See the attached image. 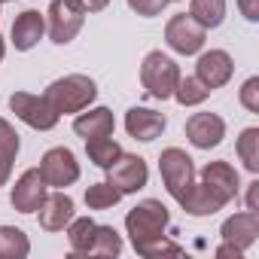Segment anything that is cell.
Returning <instances> with one entry per match:
<instances>
[{
  "label": "cell",
  "mask_w": 259,
  "mask_h": 259,
  "mask_svg": "<svg viewBox=\"0 0 259 259\" xmlns=\"http://www.w3.org/2000/svg\"><path fill=\"white\" fill-rule=\"evenodd\" d=\"M235 195H238V171L229 162H210L201 171V177L186 189L180 204L192 217H207L217 213L223 204H229Z\"/></svg>",
  "instance_id": "6da1fadb"
},
{
  "label": "cell",
  "mask_w": 259,
  "mask_h": 259,
  "mask_svg": "<svg viewBox=\"0 0 259 259\" xmlns=\"http://www.w3.org/2000/svg\"><path fill=\"white\" fill-rule=\"evenodd\" d=\"M125 229L132 235V244L141 256H162V253H180V244L165 241L168 229V207L156 198H147L135 204L125 217Z\"/></svg>",
  "instance_id": "7a4b0ae2"
},
{
  "label": "cell",
  "mask_w": 259,
  "mask_h": 259,
  "mask_svg": "<svg viewBox=\"0 0 259 259\" xmlns=\"http://www.w3.org/2000/svg\"><path fill=\"white\" fill-rule=\"evenodd\" d=\"M95 95H98V85H95V79L85 76V73H67V76L55 79V82L43 92V98L52 104V110H55L58 116H61V113H79V110H85V107L95 101Z\"/></svg>",
  "instance_id": "3957f363"
},
{
  "label": "cell",
  "mask_w": 259,
  "mask_h": 259,
  "mask_svg": "<svg viewBox=\"0 0 259 259\" xmlns=\"http://www.w3.org/2000/svg\"><path fill=\"white\" fill-rule=\"evenodd\" d=\"M177 82H180V70H177V64L168 55L150 52L144 58V64H141V85H144L147 98L168 101V98H174Z\"/></svg>",
  "instance_id": "277c9868"
},
{
  "label": "cell",
  "mask_w": 259,
  "mask_h": 259,
  "mask_svg": "<svg viewBox=\"0 0 259 259\" xmlns=\"http://www.w3.org/2000/svg\"><path fill=\"white\" fill-rule=\"evenodd\" d=\"M259 235V213L256 210H244L235 213L223 223V247L217 250V256H241Z\"/></svg>",
  "instance_id": "5b68a950"
},
{
  "label": "cell",
  "mask_w": 259,
  "mask_h": 259,
  "mask_svg": "<svg viewBox=\"0 0 259 259\" xmlns=\"http://www.w3.org/2000/svg\"><path fill=\"white\" fill-rule=\"evenodd\" d=\"M159 168H162V180L168 186V192L180 201L186 195V189L195 183V168H192V159L180 150V147H168L162 156H159Z\"/></svg>",
  "instance_id": "8992f818"
},
{
  "label": "cell",
  "mask_w": 259,
  "mask_h": 259,
  "mask_svg": "<svg viewBox=\"0 0 259 259\" xmlns=\"http://www.w3.org/2000/svg\"><path fill=\"white\" fill-rule=\"evenodd\" d=\"M10 107H13V113H16L25 125L37 128V132H49V128L58 125V113L52 110V104H49L43 95L13 92V95H10Z\"/></svg>",
  "instance_id": "52a82bcc"
},
{
  "label": "cell",
  "mask_w": 259,
  "mask_h": 259,
  "mask_svg": "<svg viewBox=\"0 0 259 259\" xmlns=\"http://www.w3.org/2000/svg\"><path fill=\"white\" fill-rule=\"evenodd\" d=\"M82 19H85V10L76 0H52V7H49V37H52V43H58V46L70 43L79 34Z\"/></svg>",
  "instance_id": "ba28073f"
},
{
  "label": "cell",
  "mask_w": 259,
  "mask_h": 259,
  "mask_svg": "<svg viewBox=\"0 0 259 259\" xmlns=\"http://www.w3.org/2000/svg\"><path fill=\"white\" fill-rule=\"evenodd\" d=\"M204 34H207V28H201V25H198L192 16H186V13L174 16V19L168 22V28H165L168 46H171L174 52H180V55H195V52L204 46Z\"/></svg>",
  "instance_id": "9c48e42d"
},
{
  "label": "cell",
  "mask_w": 259,
  "mask_h": 259,
  "mask_svg": "<svg viewBox=\"0 0 259 259\" xmlns=\"http://www.w3.org/2000/svg\"><path fill=\"white\" fill-rule=\"evenodd\" d=\"M107 183H113L122 195L125 192H138V189H144L147 186V180H150V171H147V162L141 159V156H125V153H119V159L107 168Z\"/></svg>",
  "instance_id": "30bf717a"
},
{
  "label": "cell",
  "mask_w": 259,
  "mask_h": 259,
  "mask_svg": "<svg viewBox=\"0 0 259 259\" xmlns=\"http://www.w3.org/2000/svg\"><path fill=\"white\" fill-rule=\"evenodd\" d=\"M40 174H43L46 186H55V189L70 186V183L79 180L76 156H73L67 147H55V150H49V153L43 156V162H40Z\"/></svg>",
  "instance_id": "8fae6325"
},
{
  "label": "cell",
  "mask_w": 259,
  "mask_h": 259,
  "mask_svg": "<svg viewBox=\"0 0 259 259\" xmlns=\"http://www.w3.org/2000/svg\"><path fill=\"white\" fill-rule=\"evenodd\" d=\"M226 135V122L217 116V113H192L186 119V138L192 147L198 150H210L223 141Z\"/></svg>",
  "instance_id": "7c38bea8"
},
{
  "label": "cell",
  "mask_w": 259,
  "mask_h": 259,
  "mask_svg": "<svg viewBox=\"0 0 259 259\" xmlns=\"http://www.w3.org/2000/svg\"><path fill=\"white\" fill-rule=\"evenodd\" d=\"M46 198V180L40 174V168H31L19 177V183L13 186V207L22 213H34Z\"/></svg>",
  "instance_id": "4fadbf2b"
},
{
  "label": "cell",
  "mask_w": 259,
  "mask_h": 259,
  "mask_svg": "<svg viewBox=\"0 0 259 259\" xmlns=\"http://www.w3.org/2000/svg\"><path fill=\"white\" fill-rule=\"evenodd\" d=\"M232 70H235V64H232L229 52H223V49H210V52H204V55L198 58L195 76L213 92V89H220V85H226V82L232 79Z\"/></svg>",
  "instance_id": "5bb4252c"
},
{
  "label": "cell",
  "mask_w": 259,
  "mask_h": 259,
  "mask_svg": "<svg viewBox=\"0 0 259 259\" xmlns=\"http://www.w3.org/2000/svg\"><path fill=\"white\" fill-rule=\"evenodd\" d=\"M165 125H168V119L147 107H132L125 113V128L135 141H156L165 132Z\"/></svg>",
  "instance_id": "9a60e30c"
},
{
  "label": "cell",
  "mask_w": 259,
  "mask_h": 259,
  "mask_svg": "<svg viewBox=\"0 0 259 259\" xmlns=\"http://www.w3.org/2000/svg\"><path fill=\"white\" fill-rule=\"evenodd\" d=\"M40 210V229L46 232H61L70 220H73V198L64 195V192H52L43 198V204L37 207Z\"/></svg>",
  "instance_id": "2e32d148"
},
{
  "label": "cell",
  "mask_w": 259,
  "mask_h": 259,
  "mask_svg": "<svg viewBox=\"0 0 259 259\" xmlns=\"http://www.w3.org/2000/svg\"><path fill=\"white\" fill-rule=\"evenodd\" d=\"M43 31H46V19H43L37 10H25V13L13 22V46H16L19 52H28V49H34V46L40 43Z\"/></svg>",
  "instance_id": "e0dca14e"
},
{
  "label": "cell",
  "mask_w": 259,
  "mask_h": 259,
  "mask_svg": "<svg viewBox=\"0 0 259 259\" xmlns=\"http://www.w3.org/2000/svg\"><path fill=\"white\" fill-rule=\"evenodd\" d=\"M113 113L107 110V107H95V110H89V113H79L76 119H73V132L79 135V138H85V141H92V138H107V135H113Z\"/></svg>",
  "instance_id": "ac0fdd59"
},
{
  "label": "cell",
  "mask_w": 259,
  "mask_h": 259,
  "mask_svg": "<svg viewBox=\"0 0 259 259\" xmlns=\"http://www.w3.org/2000/svg\"><path fill=\"white\" fill-rule=\"evenodd\" d=\"M16 153H19V135L16 128L0 119V186H4L13 174V162H16Z\"/></svg>",
  "instance_id": "d6986e66"
},
{
  "label": "cell",
  "mask_w": 259,
  "mask_h": 259,
  "mask_svg": "<svg viewBox=\"0 0 259 259\" xmlns=\"http://www.w3.org/2000/svg\"><path fill=\"white\" fill-rule=\"evenodd\" d=\"M189 16L201 25V28H220L226 19V0H192Z\"/></svg>",
  "instance_id": "ffe728a7"
},
{
  "label": "cell",
  "mask_w": 259,
  "mask_h": 259,
  "mask_svg": "<svg viewBox=\"0 0 259 259\" xmlns=\"http://www.w3.org/2000/svg\"><path fill=\"white\" fill-rule=\"evenodd\" d=\"M31 253L28 235L16 226H0V256L4 259H22Z\"/></svg>",
  "instance_id": "44dd1931"
},
{
  "label": "cell",
  "mask_w": 259,
  "mask_h": 259,
  "mask_svg": "<svg viewBox=\"0 0 259 259\" xmlns=\"http://www.w3.org/2000/svg\"><path fill=\"white\" fill-rule=\"evenodd\" d=\"M85 150H89V159L98 165V168H110L116 159H119V153H122V147L107 135V138H92V141H85Z\"/></svg>",
  "instance_id": "7402d4cb"
},
{
  "label": "cell",
  "mask_w": 259,
  "mask_h": 259,
  "mask_svg": "<svg viewBox=\"0 0 259 259\" xmlns=\"http://www.w3.org/2000/svg\"><path fill=\"white\" fill-rule=\"evenodd\" d=\"M122 250V238L116 235L113 226H95V238L89 244L85 256H116Z\"/></svg>",
  "instance_id": "603a6c76"
},
{
  "label": "cell",
  "mask_w": 259,
  "mask_h": 259,
  "mask_svg": "<svg viewBox=\"0 0 259 259\" xmlns=\"http://www.w3.org/2000/svg\"><path fill=\"white\" fill-rule=\"evenodd\" d=\"M207 95H210V89H207L198 76H180V82H177V89H174V98H177L183 107H195V104H201Z\"/></svg>",
  "instance_id": "cb8c5ba5"
},
{
  "label": "cell",
  "mask_w": 259,
  "mask_h": 259,
  "mask_svg": "<svg viewBox=\"0 0 259 259\" xmlns=\"http://www.w3.org/2000/svg\"><path fill=\"white\" fill-rule=\"evenodd\" d=\"M70 229H67V238H70V250L73 253H89V244H92V238H95V220H89V217H82V220H70L67 223Z\"/></svg>",
  "instance_id": "d4e9b609"
},
{
  "label": "cell",
  "mask_w": 259,
  "mask_h": 259,
  "mask_svg": "<svg viewBox=\"0 0 259 259\" xmlns=\"http://www.w3.org/2000/svg\"><path fill=\"white\" fill-rule=\"evenodd\" d=\"M119 198H122V192H119L113 183H95V186L85 189V204H89L92 210H107V207H113Z\"/></svg>",
  "instance_id": "484cf974"
},
{
  "label": "cell",
  "mask_w": 259,
  "mask_h": 259,
  "mask_svg": "<svg viewBox=\"0 0 259 259\" xmlns=\"http://www.w3.org/2000/svg\"><path fill=\"white\" fill-rule=\"evenodd\" d=\"M238 156L247 165V171H259V128H247L238 138Z\"/></svg>",
  "instance_id": "4316f807"
},
{
  "label": "cell",
  "mask_w": 259,
  "mask_h": 259,
  "mask_svg": "<svg viewBox=\"0 0 259 259\" xmlns=\"http://www.w3.org/2000/svg\"><path fill=\"white\" fill-rule=\"evenodd\" d=\"M241 104H244L250 113H259V79H256V76H250V79L244 82V89H241Z\"/></svg>",
  "instance_id": "83f0119b"
},
{
  "label": "cell",
  "mask_w": 259,
  "mask_h": 259,
  "mask_svg": "<svg viewBox=\"0 0 259 259\" xmlns=\"http://www.w3.org/2000/svg\"><path fill=\"white\" fill-rule=\"evenodd\" d=\"M128 7H132L138 16H159L165 7H168V0H128Z\"/></svg>",
  "instance_id": "f1b7e54d"
},
{
  "label": "cell",
  "mask_w": 259,
  "mask_h": 259,
  "mask_svg": "<svg viewBox=\"0 0 259 259\" xmlns=\"http://www.w3.org/2000/svg\"><path fill=\"white\" fill-rule=\"evenodd\" d=\"M238 7H241V13H244L247 22H256L259 19V0H238Z\"/></svg>",
  "instance_id": "f546056e"
},
{
  "label": "cell",
  "mask_w": 259,
  "mask_h": 259,
  "mask_svg": "<svg viewBox=\"0 0 259 259\" xmlns=\"http://www.w3.org/2000/svg\"><path fill=\"white\" fill-rule=\"evenodd\" d=\"M76 4H79L85 13H101V10L110 4V0H76Z\"/></svg>",
  "instance_id": "4dcf8cb0"
},
{
  "label": "cell",
  "mask_w": 259,
  "mask_h": 259,
  "mask_svg": "<svg viewBox=\"0 0 259 259\" xmlns=\"http://www.w3.org/2000/svg\"><path fill=\"white\" fill-rule=\"evenodd\" d=\"M256 192H259V183L253 180L250 183V192H247V210H256Z\"/></svg>",
  "instance_id": "1f68e13d"
},
{
  "label": "cell",
  "mask_w": 259,
  "mask_h": 259,
  "mask_svg": "<svg viewBox=\"0 0 259 259\" xmlns=\"http://www.w3.org/2000/svg\"><path fill=\"white\" fill-rule=\"evenodd\" d=\"M4 52H7V46H4V37H0V61H4Z\"/></svg>",
  "instance_id": "d6a6232c"
}]
</instances>
